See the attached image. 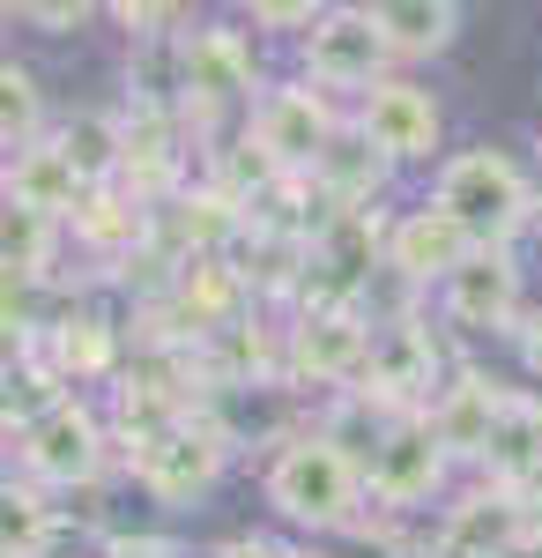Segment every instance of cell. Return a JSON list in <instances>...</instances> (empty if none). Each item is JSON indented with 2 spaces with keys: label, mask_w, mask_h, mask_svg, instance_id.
I'll list each match as a JSON object with an SVG mask.
<instances>
[{
  "label": "cell",
  "mask_w": 542,
  "mask_h": 558,
  "mask_svg": "<svg viewBox=\"0 0 542 558\" xmlns=\"http://www.w3.org/2000/svg\"><path fill=\"white\" fill-rule=\"evenodd\" d=\"M268 499L291 521H305V529H349V521H357V499H365V470H357V454H349L342 439L305 432V439H291V447L275 454Z\"/></svg>",
  "instance_id": "6da1fadb"
},
{
  "label": "cell",
  "mask_w": 542,
  "mask_h": 558,
  "mask_svg": "<svg viewBox=\"0 0 542 558\" xmlns=\"http://www.w3.org/2000/svg\"><path fill=\"white\" fill-rule=\"evenodd\" d=\"M431 202L454 216L476 246H505V239L535 216V186H528L520 165L498 157V149H460L454 165L439 172V194H431Z\"/></svg>",
  "instance_id": "7a4b0ae2"
},
{
  "label": "cell",
  "mask_w": 542,
  "mask_h": 558,
  "mask_svg": "<svg viewBox=\"0 0 542 558\" xmlns=\"http://www.w3.org/2000/svg\"><path fill=\"white\" fill-rule=\"evenodd\" d=\"M223 454H231V432L215 425V417H186V425H171L164 439H149V447H134V476H141V492L149 499H164V507H186V499H201L223 470Z\"/></svg>",
  "instance_id": "3957f363"
},
{
  "label": "cell",
  "mask_w": 542,
  "mask_h": 558,
  "mask_svg": "<svg viewBox=\"0 0 542 558\" xmlns=\"http://www.w3.org/2000/svg\"><path fill=\"white\" fill-rule=\"evenodd\" d=\"M305 68H312L320 89H365L372 97L379 83H394L386 75L394 68V45L372 23V8H328L312 23V38H305Z\"/></svg>",
  "instance_id": "277c9868"
},
{
  "label": "cell",
  "mask_w": 542,
  "mask_h": 558,
  "mask_svg": "<svg viewBox=\"0 0 542 558\" xmlns=\"http://www.w3.org/2000/svg\"><path fill=\"white\" fill-rule=\"evenodd\" d=\"M246 134L268 149V157H275V165H283V172H305V179H312V165L328 157V142L342 128H334V105L312 83H275V89H260Z\"/></svg>",
  "instance_id": "5b68a950"
},
{
  "label": "cell",
  "mask_w": 542,
  "mask_h": 558,
  "mask_svg": "<svg viewBox=\"0 0 542 558\" xmlns=\"http://www.w3.org/2000/svg\"><path fill=\"white\" fill-rule=\"evenodd\" d=\"M446 447H439V432H431V417H394V425L379 432L372 462H365V492H372L379 507H417V499H431L439 484H446Z\"/></svg>",
  "instance_id": "8992f818"
},
{
  "label": "cell",
  "mask_w": 542,
  "mask_h": 558,
  "mask_svg": "<svg viewBox=\"0 0 542 558\" xmlns=\"http://www.w3.org/2000/svg\"><path fill=\"white\" fill-rule=\"evenodd\" d=\"M372 343L379 328L357 313V305H328V313H305L291 328V343H283V373L291 380H357L365 365H372Z\"/></svg>",
  "instance_id": "52a82bcc"
},
{
  "label": "cell",
  "mask_w": 542,
  "mask_h": 558,
  "mask_svg": "<svg viewBox=\"0 0 542 558\" xmlns=\"http://www.w3.org/2000/svg\"><path fill=\"white\" fill-rule=\"evenodd\" d=\"M520 544H535V521H528V499L520 492H468L460 507H446V529H439V558H513Z\"/></svg>",
  "instance_id": "ba28073f"
},
{
  "label": "cell",
  "mask_w": 542,
  "mask_h": 558,
  "mask_svg": "<svg viewBox=\"0 0 542 558\" xmlns=\"http://www.w3.org/2000/svg\"><path fill=\"white\" fill-rule=\"evenodd\" d=\"M238 97H252V45L238 31L178 38V112H215Z\"/></svg>",
  "instance_id": "9c48e42d"
},
{
  "label": "cell",
  "mask_w": 542,
  "mask_h": 558,
  "mask_svg": "<svg viewBox=\"0 0 542 558\" xmlns=\"http://www.w3.org/2000/svg\"><path fill=\"white\" fill-rule=\"evenodd\" d=\"M23 470L38 476V484H89V476L104 470V432H97V417H89L83 402H60L52 417H38V425L23 432Z\"/></svg>",
  "instance_id": "30bf717a"
},
{
  "label": "cell",
  "mask_w": 542,
  "mask_h": 558,
  "mask_svg": "<svg viewBox=\"0 0 542 558\" xmlns=\"http://www.w3.org/2000/svg\"><path fill=\"white\" fill-rule=\"evenodd\" d=\"M357 128L372 134V149L386 165H417L439 149V105H431V89L417 83H379L365 105H357Z\"/></svg>",
  "instance_id": "8fae6325"
},
{
  "label": "cell",
  "mask_w": 542,
  "mask_h": 558,
  "mask_svg": "<svg viewBox=\"0 0 542 558\" xmlns=\"http://www.w3.org/2000/svg\"><path fill=\"white\" fill-rule=\"evenodd\" d=\"M476 254H483V246H476V239H468V231H460L439 202L409 209L394 231H386V268H394V276H409V283H431V276L446 283V276H454V268H468Z\"/></svg>",
  "instance_id": "7c38bea8"
},
{
  "label": "cell",
  "mask_w": 542,
  "mask_h": 558,
  "mask_svg": "<svg viewBox=\"0 0 542 558\" xmlns=\"http://www.w3.org/2000/svg\"><path fill=\"white\" fill-rule=\"evenodd\" d=\"M431 373H439V350H431V336H423L417 320L379 328L372 365H365V380H372L379 402H394L402 417H423V410H431Z\"/></svg>",
  "instance_id": "4fadbf2b"
},
{
  "label": "cell",
  "mask_w": 542,
  "mask_h": 558,
  "mask_svg": "<svg viewBox=\"0 0 542 558\" xmlns=\"http://www.w3.org/2000/svg\"><path fill=\"white\" fill-rule=\"evenodd\" d=\"M505 402H513V395H505L498 380L460 373L454 387H439V402H431L423 417H431V432H439V447H446V454H460V462H483V447H491V432H498Z\"/></svg>",
  "instance_id": "5bb4252c"
},
{
  "label": "cell",
  "mask_w": 542,
  "mask_h": 558,
  "mask_svg": "<svg viewBox=\"0 0 542 558\" xmlns=\"http://www.w3.org/2000/svg\"><path fill=\"white\" fill-rule=\"evenodd\" d=\"M446 313L460 328H476V336H491V328H505L520 313V268L505 260V246H483L468 268L446 276Z\"/></svg>",
  "instance_id": "9a60e30c"
},
{
  "label": "cell",
  "mask_w": 542,
  "mask_h": 558,
  "mask_svg": "<svg viewBox=\"0 0 542 558\" xmlns=\"http://www.w3.org/2000/svg\"><path fill=\"white\" fill-rule=\"evenodd\" d=\"M8 202L52 216V223H67V216H83L89 186L75 179V165L60 157V142H30V149L8 157Z\"/></svg>",
  "instance_id": "2e32d148"
},
{
  "label": "cell",
  "mask_w": 542,
  "mask_h": 558,
  "mask_svg": "<svg viewBox=\"0 0 542 558\" xmlns=\"http://www.w3.org/2000/svg\"><path fill=\"white\" fill-rule=\"evenodd\" d=\"M126 179H134V202L164 194L178 179V105L134 97V112H126Z\"/></svg>",
  "instance_id": "e0dca14e"
},
{
  "label": "cell",
  "mask_w": 542,
  "mask_h": 558,
  "mask_svg": "<svg viewBox=\"0 0 542 558\" xmlns=\"http://www.w3.org/2000/svg\"><path fill=\"white\" fill-rule=\"evenodd\" d=\"M379 179H386V157L372 149V134H365V128H342L328 142V157L312 165V194L334 202V209H372Z\"/></svg>",
  "instance_id": "ac0fdd59"
},
{
  "label": "cell",
  "mask_w": 542,
  "mask_h": 558,
  "mask_svg": "<svg viewBox=\"0 0 542 558\" xmlns=\"http://www.w3.org/2000/svg\"><path fill=\"white\" fill-rule=\"evenodd\" d=\"M483 470H491L498 492H528L542 476V395L535 402H528V395L505 402L498 432H491V447H483Z\"/></svg>",
  "instance_id": "d6986e66"
},
{
  "label": "cell",
  "mask_w": 542,
  "mask_h": 558,
  "mask_svg": "<svg viewBox=\"0 0 542 558\" xmlns=\"http://www.w3.org/2000/svg\"><path fill=\"white\" fill-rule=\"evenodd\" d=\"M75 231H83L89 254H149V239H157V216H149V202H134V194H112V186H97L83 202V216H75Z\"/></svg>",
  "instance_id": "ffe728a7"
},
{
  "label": "cell",
  "mask_w": 542,
  "mask_h": 558,
  "mask_svg": "<svg viewBox=\"0 0 542 558\" xmlns=\"http://www.w3.org/2000/svg\"><path fill=\"white\" fill-rule=\"evenodd\" d=\"M52 142H60V157L75 165V179H83L89 194L126 172V120H112V112H75Z\"/></svg>",
  "instance_id": "44dd1931"
},
{
  "label": "cell",
  "mask_w": 542,
  "mask_h": 558,
  "mask_svg": "<svg viewBox=\"0 0 542 558\" xmlns=\"http://www.w3.org/2000/svg\"><path fill=\"white\" fill-rule=\"evenodd\" d=\"M372 23L386 31L394 60H402V52H439V45H454L460 8H454V0H379Z\"/></svg>",
  "instance_id": "7402d4cb"
},
{
  "label": "cell",
  "mask_w": 542,
  "mask_h": 558,
  "mask_svg": "<svg viewBox=\"0 0 542 558\" xmlns=\"http://www.w3.org/2000/svg\"><path fill=\"white\" fill-rule=\"evenodd\" d=\"M30 357H45L60 380H97V373H112V357H120V336L104 328V320H60L52 336H45V350H30Z\"/></svg>",
  "instance_id": "603a6c76"
},
{
  "label": "cell",
  "mask_w": 542,
  "mask_h": 558,
  "mask_svg": "<svg viewBox=\"0 0 542 558\" xmlns=\"http://www.w3.org/2000/svg\"><path fill=\"white\" fill-rule=\"evenodd\" d=\"M52 246H60V223L38 209H15L8 202V223H0V254H8V283L30 291L45 268H52Z\"/></svg>",
  "instance_id": "cb8c5ba5"
},
{
  "label": "cell",
  "mask_w": 542,
  "mask_h": 558,
  "mask_svg": "<svg viewBox=\"0 0 542 558\" xmlns=\"http://www.w3.org/2000/svg\"><path fill=\"white\" fill-rule=\"evenodd\" d=\"M45 544H52V507H45L30 484H8V499H0V551L38 558Z\"/></svg>",
  "instance_id": "d4e9b609"
},
{
  "label": "cell",
  "mask_w": 542,
  "mask_h": 558,
  "mask_svg": "<svg viewBox=\"0 0 542 558\" xmlns=\"http://www.w3.org/2000/svg\"><path fill=\"white\" fill-rule=\"evenodd\" d=\"M0 134H8V157L38 142V75L30 68H0Z\"/></svg>",
  "instance_id": "484cf974"
},
{
  "label": "cell",
  "mask_w": 542,
  "mask_h": 558,
  "mask_svg": "<svg viewBox=\"0 0 542 558\" xmlns=\"http://www.w3.org/2000/svg\"><path fill=\"white\" fill-rule=\"evenodd\" d=\"M209 350H215V380H246L260 365H275V343L252 336V328H223V336H209Z\"/></svg>",
  "instance_id": "4316f807"
},
{
  "label": "cell",
  "mask_w": 542,
  "mask_h": 558,
  "mask_svg": "<svg viewBox=\"0 0 542 558\" xmlns=\"http://www.w3.org/2000/svg\"><path fill=\"white\" fill-rule=\"evenodd\" d=\"M15 15H23V23H38L45 38H67V31H83V23H89L83 0H23Z\"/></svg>",
  "instance_id": "83f0119b"
},
{
  "label": "cell",
  "mask_w": 542,
  "mask_h": 558,
  "mask_svg": "<svg viewBox=\"0 0 542 558\" xmlns=\"http://www.w3.org/2000/svg\"><path fill=\"white\" fill-rule=\"evenodd\" d=\"M320 15H328V8H312V0H252V23H260V31H305V38H312Z\"/></svg>",
  "instance_id": "f1b7e54d"
},
{
  "label": "cell",
  "mask_w": 542,
  "mask_h": 558,
  "mask_svg": "<svg viewBox=\"0 0 542 558\" xmlns=\"http://www.w3.org/2000/svg\"><path fill=\"white\" fill-rule=\"evenodd\" d=\"M112 15H120L126 31H134V38H171V23H186V8H134V0H126V8H112Z\"/></svg>",
  "instance_id": "f546056e"
},
{
  "label": "cell",
  "mask_w": 542,
  "mask_h": 558,
  "mask_svg": "<svg viewBox=\"0 0 542 558\" xmlns=\"http://www.w3.org/2000/svg\"><path fill=\"white\" fill-rule=\"evenodd\" d=\"M520 357H528V365L542 373V305L528 313V328H520Z\"/></svg>",
  "instance_id": "4dcf8cb0"
},
{
  "label": "cell",
  "mask_w": 542,
  "mask_h": 558,
  "mask_svg": "<svg viewBox=\"0 0 542 558\" xmlns=\"http://www.w3.org/2000/svg\"><path fill=\"white\" fill-rule=\"evenodd\" d=\"M215 558H283L275 544H260V536H238V544H223Z\"/></svg>",
  "instance_id": "1f68e13d"
},
{
  "label": "cell",
  "mask_w": 542,
  "mask_h": 558,
  "mask_svg": "<svg viewBox=\"0 0 542 558\" xmlns=\"http://www.w3.org/2000/svg\"><path fill=\"white\" fill-rule=\"evenodd\" d=\"M520 499H528V521H535V536H542V476L528 484V492H520Z\"/></svg>",
  "instance_id": "d6a6232c"
},
{
  "label": "cell",
  "mask_w": 542,
  "mask_h": 558,
  "mask_svg": "<svg viewBox=\"0 0 542 558\" xmlns=\"http://www.w3.org/2000/svg\"><path fill=\"white\" fill-rule=\"evenodd\" d=\"M535 216H542V179H535Z\"/></svg>",
  "instance_id": "836d02e7"
}]
</instances>
